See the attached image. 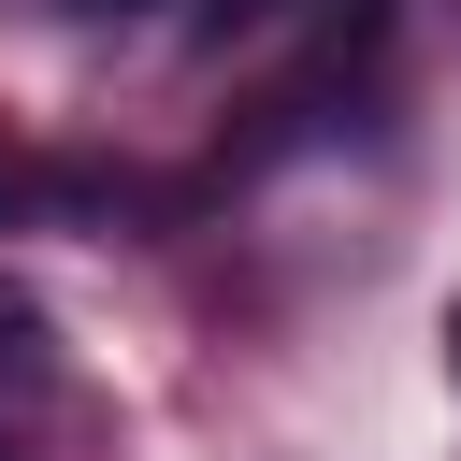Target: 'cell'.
Masks as SVG:
<instances>
[{
  "label": "cell",
  "instance_id": "cell-1",
  "mask_svg": "<svg viewBox=\"0 0 461 461\" xmlns=\"http://www.w3.org/2000/svg\"><path fill=\"white\" fill-rule=\"evenodd\" d=\"M43 187H58V173H29V158H0V230H14V216H43Z\"/></svg>",
  "mask_w": 461,
  "mask_h": 461
},
{
  "label": "cell",
  "instance_id": "cell-3",
  "mask_svg": "<svg viewBox=\"0 0 461 461\" xmlns=\"http://www.w3.org/2000/svg\"><path fill=\"white\" fill-rule=\"evenodd\" d=\"M72 14H130V0H72Z\"/></svg>",
  "mask_w": 461,
  "mask_h": 461
},
{
  "label": "cell",
  "instance_id": "cell-4",
  "mask_svg": "<svg viewBox=\"0 0 461 461\" xmlns=\"http://www.w3.org/2000/svg\"><path fill=\"white\" fill-rule=\"evenodd\" d=\"M0 461H14V447H0Z\"/></svg>",
  "mask_w": 461,
  "mask_h": 461
},
{
  "label": "cell",
  "instance_id": "cell-2",
  "mask_svg": "<svg viewBox=\"0 0 461 461\" xmlns=\"http://www.w3.org/2000/svg\"><path fill=\"white\" fill-rule=\"evenodd\" d=\"M447 360H461V303H447Z\"/></svg>",
  "mask_w": 461,
  "mask_h": 461
}]
</instances>
